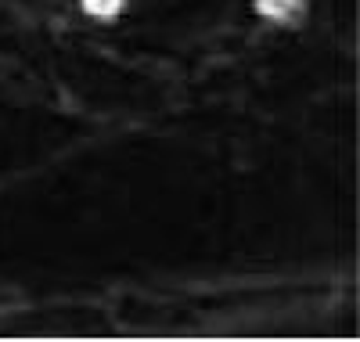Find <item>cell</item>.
Listing matches in <instances>:
<instances>
[{
    "label": "cell",
    "mask_w": 360,
    "mask_h": 342,
    "mask_svg": "<svg viewBox=\"0 0 360 342\" xmlns=\"http://www.w3.org/2000/svg\"><path fill=\"white\" fill-rule=\"evenodd\" d=\"M256 11L263 18H274V22H288V18H299L303 4L299 0H256Z\"/></svg>",
    "instance_id": "cell-1"
},
{
    "label": "cell",
    "mask_w": 360,
    "mask_h": 342,
    "mask_svg": "<svg viewBox=\"0 0 360 342\" xmlns=\"http://www.w3.org/2000/svg\"><path fill=\"white\" fill-rule=\"evenodd\" d=\"M119 8H123V0H83V11L94 18H112L119 15Z\"/></svg>",
    "instance_id": "cell-2"
}]
</instances>
